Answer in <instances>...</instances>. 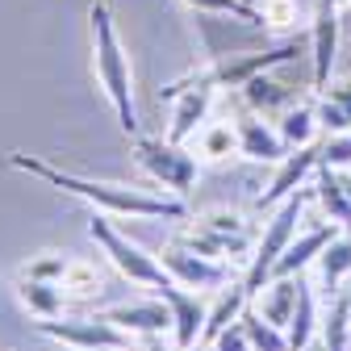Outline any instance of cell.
<instances>
[{
	"label": "cell",
	"instance_id": "cell-1",
	"mask_svg": "<svg viewBox=\"0 0 351 351\" xmlns=\"http://www.w3.org/2000/svg\"><path fill=\"white\" fill-rule=\"evenodd\" d=\"M9 167L29 171V176H38V180H47L51 189H59L67 197H80V201H88L93 209H105L113 217H167V222H180V217L189 213L184 197H167V193L155 197L147 189H125V184H109V180H88V176L63 171V167L38 159V155L13 151L9 155Z\"/></svg>",
	"mask_w": 351,
	"mask_h": 351
},
{
	"label": "cell",
	"instance_id": "cell-2",
	"mask_svg": "<svg viewBox=\"0 0 351 351\" xmlns=\"http://www.w3.org/2000/svg\"><path fill=\"white\" fill-rule=\"evenodd\" d=\"M88 25H93V71L105 101L113 105V117L125 134H138V109H134V71H130V55L121 47L117 21L105 0H93L88 9Z\"/></svg>",
	"mask_w": 351,
	"mask_h": 351
},
{
	"label": "cell",
	"instance_id": "cell-3",
	"mask_svg": "<svg viewBox=\"0 0 351 351\" xmlns=\"http://www.w3.org/2000/svg\"><path fill=\"white\" fill-rule=\"evenodd\" d=\"M301 55H310V42H301V38H289V42H280V47H272V51L226 55V59L209 63L205 71H193V75H184V80L167 84L163 97L171 101L180 88H213V93H217V88H243V84L255 80L259 71H276V67H285V63H293V59H301Z\"/></svg>",
	"mask_w": 351,
	"mask_h": 351
},
{
	"label": "cell",
	"instance_id": "cell-4",
	"mask_svg": "<svg viewBox=\"0 0 351 351\" xmlns=\"http://www.w3.org/2000/svg\"><path fill=\"white\" fill-rule=\"evenodd\" d=\"M305 201H310V197L297 189L293 197H285V201H280V209H276L272 222L259 230V243H255V251H251V259H247V272H243V285H247V293H251V297L272 280L280 255H285V251H289V243L297 239V222H301Z\"/></svg>",
	"mask_w": 351,
	"mask_h": 351
},
{
	"label": "cell",
	"instance_id": "cell-5",
	"mask_svg": "<svg viewBox=\"0 0 351 351\" xmlns=\"http://www.w3.org/2000/svg\"><path fill=\"white\" fill-rule=\"evenodd\" d=\"M134 163L151 176V180L167 193V197H189L197 189V155L184 151V143L151 138V134H134Z\"/></svg>",
	"mask_w": 351,
	"mask_h": 351
},
{
	"label": "cell",
	"instance_id": "cell-6",
	"mask_svg": "<svg viewBox=\"0 0 351 351\" xmlns=\"http://www.w3.org/2000/svg\"><path fill=\"white\" fill-rule=\"evenodd\" d=\"M88 239L105 251V259L113 263V268H117L130 285H143V289L159 293V289L171 280L167 268L159 263V255H147L138 243H130V239L109 222V217H97V213H93V222H88Z\"/></svg>",
	"mask_w": 351,
	"mask_h": 351
},
{
	"label": "cell",
	"instance_id": "cell-7",
	"mask_svg": "<svg viewBox=\"0 0 351 351\" xmlns=\"http://www.w3.org/2000/svg\"><path fill=\"white\" fill-rule=\"evenodd\" d=\"M38 335H47L63 347L75 351H101V347H134V335H125L121 326H113L105 314L93 318H47V322H34Z\"/></svg>",
	"mask_w": 351,
	"mask_h": 351
},
{
	"label": "cell",
	"instance_id": "cell-8",
	"mask_svg": "<svg viewBox=\"0 0 351 351\" xmlns=\"http://www.w3.org/2000/svg\"><path fill=\"white\" fill-rule=\"evenodd\" d=\"M159 263L167 268V276L176 285L197 289V293H205V289H226L230 285V263L209 259V255H197V251H189L180 243H167L163 255H159Z\"/></svg>",
	"mask_w": 351,
	"mask_h": 351
},
{
	"label": "cell",
	"instance_id": "cell-9",
	"mask_svg": "<svg viewBox=\"0 0 351 351\" xmlns=\"http://www.w3.org/2000/svg\"><path fill=\"white\" fill-rule=\"evenodd\" d=\"M339 0H318L314 21H310V67H314V88L330 84L335 63H339Z\"/></svg>",
	"mask_w": 351,
	"mask_h": 351
},
{
	"label": "cell",
	"instance_id": "cell-10",
	"mask_svg": "<svg viewBox=\"0 0 351 351\" xmlns=\"http://www.w3.org/2000/svg\"><path fill=\"white\" fill-rule=\"evenodd\" d=\"M159 297L167 301V310H171V339H176V347H180V351L197 347L201 335H205V318H209V305L201 301V293L167 280L159 289Z\"/></svg>",
	"mask_w": 351,
	"mask_h": 351
},
{
	"label": "cell",
	"instance_id": "cell-11",
	"mask_svg": "<svg viewBox=\"0 0 351 351\" xmlns=\"http://www.w3.org/2000/svg\"><path fill=\"white\" fill-rule=\"evenodd\" d=\"M193 222H197L217 247H222V255H226L230 263L251 259V251H255V243H259V230L247 222L243 213H234V209H209V213L193 217Z\"/></svg>",
	"mask_w": 351,
	"mask_h": 351
},
{
	"label": "cell",
	"instance_id": "cell-12",
	"mask_svg": "<svg viewBox=\"0 0 351 351\" xmlns=\"http://www.w3.org/2000/svg\"><path fill=\"white\" fill-rule=\"evenodd\" d=\"M234 134H239V155H247L251 163H280L289 155V143L280 138L276 121L259 117L251 109L234 121Z\"/></svg>",
	"mask_w": 351,
	"mask_h": 351
},
{
	"label": "cell",
	"instance_id": "cell-13",
	"mask_svg": "<svg viewBox=\"0 0 351 351\" xmlns=\"http://www.w3.org/2000/svg\"><path fill=\"white\" fill-rule=\"evenodd\" d=\"M314 171H318V143H314V147H297V151H289V155L276 163V176L268 180V189L259 193V209H263V205H280L285 197H293Z\"/></svg>",
	"mask_w": 351,
	"mask_h": 351
},
{
	"label": "cell",
	"instance_id": "cell-14",
	"mask_svg": "<svg viewBox=\"0 0 351 351\" xmlns=\"http://www.w3.org/2000/svg\"><path fill=\"white\" fill-rule=\"evenodd\" d=\"M213 109V88H180L171 97V121H167V138L171 143H189L201 134V125Z\"/></svg>",
	"mask_w": 351,
	"mask_h": 351
},
{
	"label": "cell",
	"instance_id": "cell-15",
	"mask_svg": "<svg viewBox=\"0 0 351 351\" xmlns=\"http://www.w3.org/2000/svg\"><path fill=\"white\" fill-rule=\"evenodd\" d=\"M105 318L113 326H121L125 335H163L171 330V310L167 301L155 293L151 301H125V305H113V310H105Z\"/></svg>",
	"mask_w": 351,
	"mask_h": 351
},
{
	"label": "cell",
	"instance_id": "cell-16",
	"mask_svg": "<svg viewBox=\"0 0 351 351\" xmlns=\"http://www.w3.org/2000/svg\"><path fill=\"white\" fill-rule=\"evenodd\" d=\"M335 234H343V226L330 222V217H322V222L310 226V230H301V234L289 243V251L280 255V263H276V272H272V276H301L305 268H310V263H318L322 247H326Z\"/></svg>",
	"mask_w": 351,
	"mask_h": 351
},
{
	"label": "cell",
	"instance_id": "cell-17",
	"mask_svg": "<svg viewBox=\"0 0 351 351\" xmlns=\"http://www.w3.org/2000/svg\"><path fill=\"white\" fill-rule=\"evenodd\" d=\"M243 105L251 109V113H259V117H268V121H276L285 109H293L297 105V88L293 84H280V80H272V71H259L255 80H247L243 88Z\"/></svg>",
	"mask_w": 351,
	"mask_h": 351
},
{
	"label": "cell",
	"instance_id": "cell-18",
	"mask_svg": "<svg viewBox=\"0 0 351 351\" xmlns=\"http://www.w3.org/2000/svg\"><path fill=\"white\" fill-rule=\"evenodd\" d=\"M318 180H314V201L322 205V213L330 222H339L343 230H351V176L347 167H326L318 163Z\"/></svg>",
	"mask_w": 351,
	"mask_h": 351
},
{
	"label": "cell",
	"instance_id": "cell-19",
	"mask_svg": "<svg viewBox=\"0 0 351 351\" xmlns=\"http://www.w3.org/2000/svg\"><path fill=\"white\" fill-rule=\"evenodd\" d=\"M301 276H305V272H301ZM301 276H272L268 285L251 297V310L289 330L293 310H297V297H301Z\"/></svg>",
	"mask_w": 351,
	"mask_h": 351
},
{
	"label": "cell",
	"instance_id": "cell-20",
	"mask_svg": "<svg viewBox=\"0 0 351 351\" xmlns=\"http://www.w3.org/2000/svg\"><path fill=\"white\" fill-rule=\"evenodd\" d=\"M247 305H251V293L243 280H230L226 289H217V301L209 305V318H205V335L201 343H213L222 330H230L243 314H247Z\"/></svg>",
	"mask_w": 351,
	"mask_h": 351
},
{
	"label": "cell",
	"instance_id": "cell-21",
	"mask_svg": "<svg viewBox=\"0 0 351 351\" xmlns=\"http://www.w3.org/2000/svg\"><path fill=\"white\" fill-rule=\"evenodd\" d=\"M63 289L59 285H51V280H29V276H21L17 280V301L29 310V318H38V322H47V318H63Z\"/></svg>",
	"mask_w": 351,
	"mask_h": 351
},
{
	"label": "cell",
	"instance_id": "cell-22",
	"mask_svg": "<svg viewBox=\"0 0 351 351\" xmlns=\"http://www.w3.org/2000/svg\"><path fill=\"white\" fill-rule=\"evenodd\" d=\"M276 130H280V138L289 143V151H297V147H314L318 143V109L314 105H305V101H297L293 109H285L280 117H276Z\"/></svg>",
	"mask_w": 351,
	"mask_h": 351
},
{
	"label": "cell",
	"instance_id": "cell-23",
	"mask_svg": "<svg viewBox=\"0 0 351 351\" xmlns=\"http://www.w3.org/2000/svg\"><path fill=\"white\" fill-rule=\"evenodd\" d=\"M322 330V318H318V301H314V289L310 280L301 276V297H297V310H293V322H289V351H301L314 335Z\"/></svg>",
	"mask_w": 351,
	"mask_h": 351
},
{
	"label": "cell",
	"instance_id": "cell-24",
	"mask_svg": "<svg viewBox=\"0 0 351 351\" xmlns=\"http://www.w3.org/2000/svg\"><path fill=\"white\" fill-rule=\"evenodd\" d=\"M318 276H322V285H326L330 293L343 289V280L351 276V230L335 234V239L322 247V255H318Z\"/></svg>",
	"mask_w": 351,
	"mask_h": 351
},
{
	"label": "cell",
	"instance_id": "cell-25",
	"mask_svg": "<svg viewBox=\"0 0 351 351\" xmlns=\"http://www.w3.org/2000/svg\"><path fill=\"white\" fill-rule=\"evenodd\" d=\"M197 151L201 159H230L239 155V134H234V121H205L201 134H197Z\"/></svg>",
	"mask_w": 351,
	"mask_h": 351
},
{
	"label": "cell",
	"instance_id": "cell-26",
	"mask_svg": "<svg viewBox=\"0 0 351 351\" xmlns=\"http://www.w3.org/2000/svg\"><path fill=\"white\" fill-rule=\"evenodd\" d=\"M59 289L67 293V297H97V293H105V276H101V268L97 263H88V259H71L67 263V272H63V280H59Z\"/></svg>",
	"mask_w": 351,
	"mask_h": 351
},
{
	"label": "cell",
	"instance_id": "cell-27",
	"mask_svg": "<svg viewBox=\"0 0 351 351\" xmlns=\"http://www.w3.org/2000/svg\"><path fill=\"white\" fill-rule=\"evenodd\" d=\"M239 322H243V330H247V339H251V351H289L285 326H276V322H268L263 314H255L251 305H247V314H243Z\"/></svg>",
	"mask_w": 351,
	"mask_h": 351
},
{
	"label": "cell",
	"instance_id": "cell-28",
	"mask_svg": "<svg viewBox=\"0 0 351 351\" xmlns=\"http://www.w3.org/2000/svg\"><path fill=\"white\" fill-rule=\"evenodd\" d=\"M184 5H189V9H197V13H217V17H234V21H247V25H263L259 9L243 5V0H184Z\"/></svg>",
	"mask_w": 351,
	"mask_h": 351
},
{
	"label": "cell",
	"instance_id": "cell-29",
	"mask_svg": "<svg viewBox=\"0 0 351 351\" xmlns=\"http://www.w3.org/2000/svg\"><path fill=\"white\" fill-rule=\"evenodd\" d=\"M67 263H71V255H63V251H42V255H34L25 268H21V276L59 285V280H63V272H67Z\"/></svg>",
	"mask_w": 351,
	"mask_h": 351
},
{
	"label": "cell",
	"instance_id": "cell-30",
	"mask_svg": "<svg viewBox=\"0 0 351 351\" xmlns=\"http://www.w3.org/2000/svg\"><path fill=\"white\" fill-rule=\"evenodd\" d=\"M259 17L272 29H289V25H297L301 9H297V0H259Z\"/></svg>",
	"mask_w": 351,
	"mask_h": 351
},
{
	"label": "cell",
	"instance_id": "cell-31",
	"mask_svg": "<svg viewBox=\"0 0 351 351\" xmlns=\"http://www.w3.org/2000/svg\"><path fill=\"white\" fill-rule=\"evenodd\" d=\"M318 163L351 167V130H343V134H326V143H318Z\"/></svg>",
	"mask_w": 351,
	"mask_h": 351
},
{
	"label": "cell",
	"instance_id": "cell-32",
	"mask_svg": "<svg viewBox=\"0 0 351 351\" xmlns=\"http://www.w3.org/2000/svg\"><path fill=\"white\" fill-rule=\"evenodd\" d=\"M314 109H318V125L326 130V134H343V130H351V113L343 105H335L330 97H322Z\"/></svg>",
	"mask_w": 351,
	"mask_h": 351
},
{
	"label": "cell",
	"instance_id": "cell-33",
	"mask_svg": "<svg viewBox=\"0 0 351 351\" xmlns=\"http://www.w3.org/2000/svg\"><path fill=\"white\" fill-rule=\"evenodd\" d=\"M213 351H251V339H247L243 322H234L230 330L217 335V339H213Z\"/></svg>",
	"mask_w": 351,
	"mask_h": 351
},
{
	"label": "cell",
	"instance_id": "cell-34",
	"mask_svg": "<svg viewBox=\"0 0 351 351\" xmlns=\"http://www.w3.org/2000/svg\"><path fill=\"white\" fill-rule=\"evenodd\" d=\"M301 351H326V339H322V335H314V339H310V343H305Z\"/></svg>",
	"mask_w": 351,
	"mask_h": 351
},
{
	"label": "cell",
	"instance_id": "cell-35",
	"mask_svg": "<svg viewBox=\"0 0 351 351\" xmlns=\"http://www.w3.org/2000/svg\"><path fill=\"white\" fill-rule=\"evenodd\" d=\"M339 297H343V305H347V314H351V276L343 280V289H339Z\"/></svg>",
	"mask_w": 351,
	"mask_h": 351
},
{
	"label": "cell",
	"instance_id": "cell-36",
	"mask_svg": "<svg viewBox=\"0 0 351 351\" xmlns=\"http://www.w3.org/2000/svg\"><path fill=\"white\" fill-rule=\"evenodd\" d=\"M147 351H171V347H163L159 335H147ZM176 351H180V347H176Z\"/></svg>",
	"mask_w": 351,
	"mask_h": 351
},
{
	"label": "cell",
	"instance_id": "cell-37",
	"mask_svg": "<svg viewBox=\"0 0 351 351\" xmlns=\"http://www.w3.org/2000/svg\"><path fill=\"white\" fill-rule=\"evenodd\" d=\"M189 351H213V343H197V347H189Z\"/></svg>",
	"mask_w": 351,
	"mask_h": 351
},
{
	"label": "cell",
	"instance_id": "cell-38",
	"mask_svg": "<svg viewBox=\"0 0 351 351\" xmlns=\"http://www.w3.org/2000/svg\"><path fill=\"white\" fill-rule=\"evenodd\" d=\"M101 351H134V347H101Z\"/></svg>",
	"mask_w": 351,
	"mask_h": 351
}]
</instances>
